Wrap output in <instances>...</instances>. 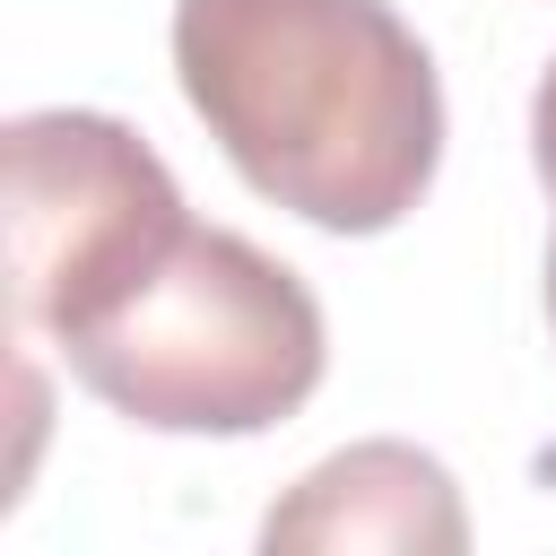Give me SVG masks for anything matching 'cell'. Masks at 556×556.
I'll use <instances>...</instances> for the list:
<instances>
[{
	"mask_svg": "<svg viewBox=\"0 0 556 556\" xmlns=\"http://www.w3.org/2000/svg\"><path fill=\"white\" fill-rule=\"evenodd\" d=\"M261 547H321V556H460L469 547V513L460 486L434 452L417 443H348L321 469H304L269 521Z\"/></svg>",
	"mask_w": 556,
	"mask_h": 556,
	"instance_id": "cell-4",
	"label": "cell"
},
{
	"mask_svg": "<svg viewBox=\"0 0 556 556\" xmlns=\"http://www.w3.org/2000/svg\"><path fill=\"white\" fill-rule=\"evenodd\" d=\"M530 165H539V182H547V200H556V61H547V78H539V96H530Z\"/></svg>",
	"mask_w": 556,
	"mask_h": 556,
	"instance_id": "cell-5",
	"label": "cell"
},
{
	"mask_svg": "<svg viewBox=\"0 0 556 556\" xmlns=\"http://www.w3.org/2000/svg\"><path fill=\"white\" fill-rule=\"evenodd\" d=\"M174 78L226 165L321 235L400 226L443 165V78L391 0H174Z\"/></svg>",
	"mask_w": 556,
	"mask_h": 556,
	"instance_id": "cell-1",
	"label": "cell"
},
{
	"mask_svg": "<svg viewBox=\"0 0 556 556\" xmlns=\"http://www.w3.org/2000/svg\"><path fill=\"white\" fill-rule=\"evenodd\" d=\"M9 156V313L17 330H43L52 348L87 330L104 304H122L191 226L165 156L87 104L17 113L0 130Z\"/></svg>",
	"mask_w": 556,
	"mask_h": 556,
	"instance_id": "cell-3",
	"label": "cell"
},
{
	"mask_svg": "<svg viewBox=\"0 0 556 556\" xmlns=\"http://www.w3.org/2000/svg\"><path fill=\"white\" fill-rule=\"evenodd\" d=\"M70 374L148 434H269L321 391L330 330L313 287L235 226L182 243L87 330L61 339Z\"/></svg>",
	"mask_w": 556,
	"mask_h": 556,
	"instance_id": "cell-2",
	"label": "cell"
},
{
	"mask_svg": "<svg viewBox=\"0 0 556 556\" xmlns=\"http://www.w3.org/2000/svg\"><path fill=\"white\" fill-rule=\"evenodd\" d=\"M547 321H556V235H547Z\"/></svg>",
	"mask_w": 556,
	"mask_h": 556,
	"instance_id": "cell-6",
	"label": "cell"
}]
</instances>
